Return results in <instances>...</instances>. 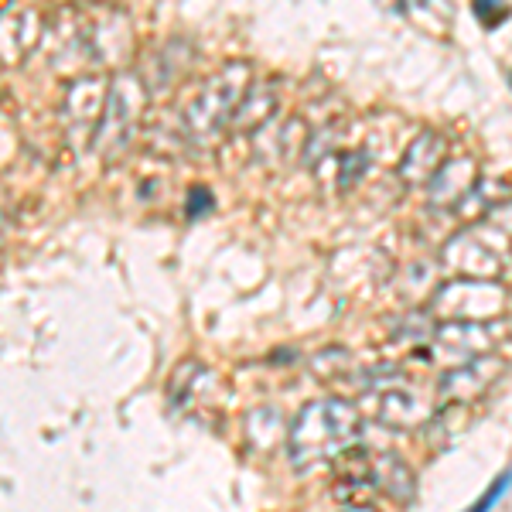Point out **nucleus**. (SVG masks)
I'll list each match as a JSON object with an SVG mask.
<instances>
[{
  "label": "nucleus",
  "instance_id": "1",
  "mask_svg": "<svg viewBox=\"0 0 512 512\" xmlns=\"http://www.w3.org/2000/svg\"><path fill=\"white\" fill-rule=\"evenodd\" d=\"M359 410L349 400L325 396L315 400L294 417L287 444H291V461L297 468H315L338 458L359 441Z\"/></svg>",
  "mask_w": 512,
  "mask_h": 512
},
{
  "label": "nucleus",
  "instance_id": "2",
  "mask_svg": "<svg viewBox=\"0 0 512 512\" xmlns=\"http://www.w3.org/2000/svg\"><path fill=\"white\" fill-rule=\"evenodd\" d=\"M246 93H250L246 62H226L216 76L205 79L181 110V134L188 137V144H212L229 127V120H236Z\"/></svg>",
  "mask_w": 512,
  "mask_h": 512
},
{
  "label": "nucleus",
  "instance_id": "3",
  "mask_svg": "<svg viewBox=\"0 0 512 512\" xmlns=\"http://www.w3.org/2000/svg\"><path fill=\"white\" fill-rule=\"evenodd\" d=\"M144 106L147 86L140 82L137 72H123V76L113 79L110 93L103 99V110H99V123L93 130V144L103 154V161H117L130 147Z\"/></svg>",
  "mask_w": 512,
  "mask_h": 512
},
{
  "label": "nucleus",
  "instance_id": "4",
  "mask_svg": "<svg viewBox=\"0 0 512 512\" xmlns=\"http://www.w3.org/2000/svg\"><path fill=\"white\" fill-rule=\"evenodd\" d=\"M509 489H512V468H506V472H502L499 478H495V482L489 485V489H485L482 499H478L475 506L468 509V512H492L495 506H499V499H502V495H506Z\"/></svg>",
  "mask_w": 512,
  "mask_h": 512
},
{
  "label": "nucleus",
  "instance_id": "5",
  "mask_svg": "<svg viewBox=\"0 0 512 512\" xmlns=\"http://www.w3.org/2000/svg\"><path fill=\"white\" fill-rule=\"evenodd\" d=\"M188 195H192L188 198V216H198V212L212 205V195L205 192V188H195V192H188Z\"/></svg>",
  "mask_w": 512,
  "mask_h": 512
}]
</instances>
